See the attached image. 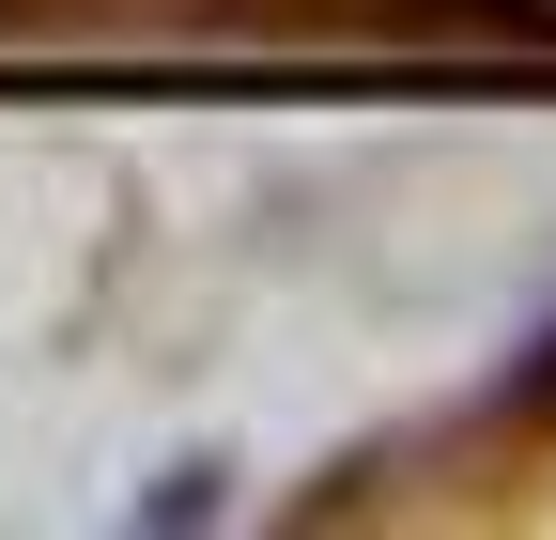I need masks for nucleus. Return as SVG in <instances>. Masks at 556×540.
<instances>
[{
  "label": "nucleus",
  "mask_w": 556,
  "mask_h": 540,
  "mask_svg": "<svg viewBox=\"0 0 556 540\" xmlns=\"http://www.w3.org/2000/svg\"><path fill=\"white\" fill-rule=\"evenodd\" d=\"M217 479H232V463H170V479L139 494V525H217Z\"/></svg>",
  "instance_id": "obj_1"
}]
</instances>
